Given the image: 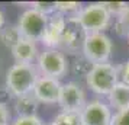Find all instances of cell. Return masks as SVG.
I'll use <instances>...</instances> for the list:
<instances>
[{"label":"cell","mask_w":129,"mask_h":125,"mask_svg":"<svg viewBox=\"0 0 129 125\" xmlns=\"http://www.w3.org/2000/svg\"><path fill=\"white\" fill-rule=\"evenodd\" d=\"M76 18L88 35V34L103 32L110 23L112 16L106 10L103 3H90L83 7Z\"/></svg>","instance_id":"cell-4"},{"label":"cell","mask_w":129,"mask_h":125,"mask_svg":"<svg viewBox=\"0 0 129 125\" xmlns=\"http://www.w3.org/2000/svg\"><path fill=\"white\" fill-rule=\"evenodd\" d=\"M115 32H116L119 36H126L129 32V3L126 9L123 10L117 18H115Z\"/></svg>","instance_id":"cell-18"},{"label":"cell","mask_w":129,"mask_h":125,"mask_svg":"<svg viewBox=\"0 0 129 125\" xmlns=\"http://www.w3.org/2000/svg\"><path fill=\"white\" fill-rule=\"evenodd\" d=\"M38 106H39V102L34 96V93L18 96V97H15V102H13V109L16 111L18 116H32V115H36Z\"/></svg>","instance_id":"cell-14"},{"label":"cell","mask_w":129,"mask_h":125,"mask_svg":"<svg viewBox=\"0 0 129 125\" xmlns=\"http://www.w3.org/2000/svg\"><path fill=\"white\" fill-rule=\"evenodd\" d=\"M58 105L62 111H74L81 112L84 106L87 105L86 92L81 86L76 82H68L62 84L61 95H59Z\"/></svg>","instance_id":"cell-7"},{"label":"cell","mask_w":129,"mask_h":125,"mask_svg":"<svg viewBox=\"0 0 129 125\" xmlns=\"http://www.w3.org/2000/svg\"><path fill=\"white\" fill-rule=\"evenodd\" d=\"M61 89L62 84L59 80L47 76H39L32 93L39 103H58Z\"/></svg>","instance_id":"cell-11"},{"label":"cell","mask_w":129,"mask_h":125,"mask_svg":"<svg viewBox=\"0 0 129 125\" xmlns=\"http://www.w3.org/2000/svg\"><path fill=\"white\" fill-rule=\"evenodd\" d=\"M9 119H10V113L7 111V106L0 103V125H9Z\"/></svg>","instance_id":"cell-24"},{"label":"cell","mask_w":129,"mask_h":125,"mask_svg":"<svg viewBox=\"0 0 129 125\" xmlns=\"http://www.w3.org/2000/svg\"><path fill=\"white\" fill-rule=\"evenodd\" d=\"M117 73H119V82L123 84H126V86H129V60L120 66V68L117 70Z\"/></svg>","instance_id":"cell-23"},{"label":"cell","mask_w":129,"mask_h":125,"mask_svg":"<svg viewBox=\"0 0 129 125\" xmlns=\"http://www.w3.org/2000/svg\"><path fill=\"white\" fill-rule=\"evenodd\" d=\"M55 7L57 12L64 15L65 18H74L83 9L81 3L78 2H55Z\"/></svg>","instance_id":"cell-17"},{"label":"cell","mask_w":129,"mask_h":125,"mask_svg":"<svg viewBox=\"0 0 129 125\" xmlns=\"http://www.w3.org/2000/svg\"><path fill=\"white\" fill-rule=\"evenodd\" d=\"M39 73L34 64L16 63L6 73V87L15 97L34 92Z\"/></svg>","instance_id":"cell-1"},{"label":"cell","mask_w":129,"mask_h":125,"mask_svg":"<svg viewBox=\"0 0 129 125\" xmlns=\"http://www.w3.org/2000/svg\"><path fill=\"white\" fill-rule=\"evenodd\" d=\"M3 26H5V15H3L2 9H0V31L3 29Z\"/></svg>","instance_id":"cell-25"},{"label":"cell","mask_w":129,"mask_h":125,"mask_svg":"<svg viewBox=\"0 0 129 125\" xmlns=\"http://www.w3.org/2000/svg\"><path fill=\"white\" fill-rule=\"evenodd\" d=\"M126 38H128V42H129V32H128V35H126Z\"/></svg>","instance_id":"cell-26"},{"label":"cell","mask_w":129,"mask_h":125,"mask_svg":"<svg viewBox=\"0 0 129 125\" xmlns=\"http://www.w3.org/2000/svg\"><path fill=\"white\" fill-rule=\"evenodd\" d=\"M103 6L106 7L107 12L110 13V16L117 18V16L126 9L128 3H125V2H103Z\"/></svg>","instance_id":"cell-20"},{"label":"cell","mask_w":129,"mask_h":125,"mask_svg":"<svg viewBox=\"0 0 129 125\" xmlns=\"http://www.w3.org/2000/svg\"><path fill=\"white\" fill-rule=\"evenodd\" d=\"M12 55L16 60V63L23 64H32L35 60H38V47L35 41H30L26 38H22L20 41L12 48Z\"/></svg>","instance_id":"cell-12"},{"label":"cell","mask_w":129,"mask_h":125,"mask_svg":"<svg viewBox=\"0 0 129 125\" xmlns=\"http://www.w3.org/2000/svg\"><path fill=\"white\" fill-rule=\"evenodd\" d=\"M22 39V35H20V31H19L18 25H6L3 26V29L0 31V42L5 45V47L10 48L12 49L19 41Z\"/></svg>","instance_id":"cell-15"},{"label":"cell","mask_w":129,"mask_h":125,"mask_svg":"<svg viewBox=\"0 0 129 125\" xmlns=\"http://www.w3.org/2000/svg\"><path fill=\"white\" fill-rule=\"evenodd\" d=\"M38 70L41 76L59 80L70 70L68 60L61 49H45L38 55Z\"/></svg>","instance_id":"cell-5"},{"label":"cell","mask_w":129,"mask_h":125,"mask_svg":"<svg viewBox=\"0 0 129 125\" xmlns=\"http://www.w3.org/2000/svg\"><path fill=\"white\" fill-rule=\"evenodd\" d=\"M86 83L97 95H109L119 83V73L113 64H94L86 76Z\"/></svg>","instance_id":"cell-2"},{"label":"cell","mask_w":129,"mask_h":125,"mask_svg":"<svg viewBox=\"0 0 129 125\" xmlns=\"http://www.w3.org/2000/svg\"><path fill=\"white\" fill-rule=\"evenodd\" d=\"M112 49H113V44H112L110 38L105 32H97V34H88L86 36L81 53L94 66V64L109 63Z\"/></svg>","instance_id":"cell-3"},{"label":"cell","mask_w":129,"mask_h":125,"mask_svg":"<svg viewBox=\"0 0 129 125\" xmlns=\"http://www.w3.org/2000/svg\"><path fill=\"white\" fill-rule=\"evenodd\" d=\"M112 109L102 101L87 102L81 111L83 125H110L112 124Z\"/></svg>","instance_id":"cell-8"},{"label":"cell","mask_w":129,"mask_h":125,"mask_svg":"<svg viewBox=\"0 0 129 125\" xmlns=\"http://www.w3.org/2000/svg\"><path fill=\"white\" fill-rule=\"evenodd\" d=\"M86 36H87V32L83 29V26L77 20L76 16L74 18H67L61 47L67 51H70V53H77L78 49L83 48Z\"/></svg>","instance_id":"cell-10"},{"label":"cell","mask_w":129,"mask_h":125,"mask_svg":"<svg viewBox=\"0 0 129 125\" xmlns=\"http://www.w3.org/2000/svg\"><path fill=\"white\" fill-rule=\"evenodd\" d=\"M54 125H83L81 112L61 111L52 121Z\"/></svg>","instance_id":"cell-16"},{"label":"cell","mask_w":129,"mask_h":125,"mask_svg":"<svg viewBox=\"0 0 129 125\" xmlns=\"http://www.w3.org/2000/svg\"><path fill=\"white\" fill-rule=\"evenodd\" d=\"M48 23V16L36 12L34 9L25 10L18 20V28L20 31L22 38L30 39V41H41Z\"/></svg>","instance_id":"cell-6"},{"label":"cell","mask_w":129,"mask_h":125,"mask_svg":"<svg viewBox=\"0 0 129 125\" xmlns=\"http://www.w3.org/2000/svg\"><path fill=\"white\" fill-rule=\"evenodd\" d=\"M65 23H67V18L58 12L48 16L47 29H45V34L41 39V42L47 47V49H59Z\"/></svg>","instance_id":"cell-9"},{"label":"cell","mask_w":129,"mask_h":125,"mask_svg":"<svg viewBox=\"0 0 129 125\" xmlns=\"http://www.w3.org/2000/svg\"><path fill=\"white\" fill-rule=\"evenodd\" d=\"M110 125H129V108L113 113Z\"/></svg>","instance_id":"cell-22"},{"label":"cell","mask_w":129,"mask_h":125,"mask_svg":"<svg viewBox=\"0 0 129 125\" xmlns=\"http://www.w3.org/2000/svg\"><path fill=\"white\" fill-rule=\"evenodd\" d=\"M12 125H44V122L38 115H32V116H16Z\"/></svg>","instance_id":"cell-21"},{"label":"cell","mask_w":129,"mask_h":125,"mask_svg":"<svg viewBox=\"0 0 129 125\" xmlns=\"http://www.w3.org/2000/svg\"><path fill=\"white\" fill-rule=\"evenodd\" d=\"M48 125H54V124H52V122H51V124H48Z\"/></svg>","instance_id":"cell-27"},{"label":"cell","mask_w":129,"mask_h":125,"mask_svg":"<svg viewBox=\"0 0 129 125\" xmlns=\"http://www.w3.org/2000/svg\"><path fill=\"white\" fill-rule=\"evenodd\" d=\"M107 101H109L110 109L113 108L116 112L128 109L129 108V86L119 82L113 87V90L107 95Z\"/></svg>","instance_id":"cell-13"},{"label":"cell","mask_w":129,"mask_h":125,"mask_svg":"<svg viewBox=\"0 0 129 125\" xmlns=\"http://www.w3.org/2000/svg\"><path fill=\"white\" fill-rule=\"evenodd\" d=\"M29 6L30 9H34L36 12L45 15V16H51V15H54L57 12L55 2H30Z\"/></svg>","instance_id":"cell-19"}]
</instances>
